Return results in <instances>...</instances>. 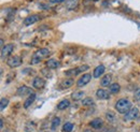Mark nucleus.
<instances>
[{
    "label": "nucleus",
    "instance_id": "nucleus-14",
    "mask_svg": "<svg viewBox=\"0 0 140 132\" xmlns=\"http://www.w3.org/2000/svg\"><path fill=\"white\" fill-rule=\"evenodd\" d=\"M36 100V93H31L29 94V97L26 99V101L24 102V108H28L29 106H31V104L34 103V101Z\"/></svg>",
    "mask_w": 140,
    "mask_h": 132
},
{
    "label": "nucleus",
    "instance_id": "nucleus-20",
    "mask_svg": "<svg viewBox=\"0 0 140 132\" xmlns=\"http://www.w3.org/2000/svg\"><path fill=\"white\" fill-rule=\"evenodd\" d=\"M121 89V86L117 84V83H114V84H111L109 86V91L111 93H117Z\"/></svg>",
    "mask_w": 140,
    "mask_h": 132
},
{
    "label": "nucleus",
    "instance_id": "nucleus-18",
    "mask_svg": "<svg viewBox=\"0 0 140 132\" xmlns=\"http://www.w3.org/2000/svg\"><path fill=\"white\" fill-rule=\"evenodd\" d=\"M66 8L68 10L72 11L78 8V0H69V1L66 2Z\"/></svg>",
    "mask_w": 140,
    "mask_h": 132
},
{
    "label": "nucleus",
    "instance_id": "nucleus-13",
    "mask_svg": "<svg viewBox=\"0 0 140 132\" xmlns=\"http://www.w3.org/2000/svg\"><path fill=\"white\" fill-rule=\"evenodd\" d=\"M104 73H105V65L100 64V65H98V67L95 68V70L93 72V76L97 78V77H100L102 74H104Z\"/></svg>",
    "mask_w": 140,
    "mask_h": 132
},
{
    "label": "nucleus",
    "instance_id": "nucleus-8",
    "mask_svg": "<svg viewBox=\"0 0 140 132\" xmlns=\"http://www.w3.org/2000/svg\"><path fill=\"white\" fill-rule=\"evenodd\" d=\"M44 85H45V80L40 76L35 77V79L32 80V86L35 88H37V89H41V88L44 87Z\"/></svg>",
    "mask_w": 140,
    "mask_h": 132
},
{
    "label": "nucleus",
    "instance_id": "nucleus-32",
    "mask_svg": "<svg viewBox=\"0 0 140 132\" xmlns=\"http://www.w3.org/2000/svg\"><path fill=\"white\" fill-rule=\"evenodd\" d=\"M0 42H1V47H3V46H4V45H3V40L1 39V41H0Z\"/></svg>",
    "mask_w": 140,
    "mask_h": 132
},
{
    "label": "nucleus",
    "instance_id": "nucleus-24",
    "mask_svg": "<svg viewBox=\"0 0 140 132\" xmlns=\"http://www.w3.org/2000/svg\"><path fill=\"white\" fill-rule=\"evenodd\" d=\"M94 104V100L92 98H85L82 100V105L83 106H92Z\"/></svg>",
    "mask_w": 140,
    "mask_h": 132
},
{
    "label": "nucleus",
    "instance_id": "nucleus-5",
    "mask_svg": "<svg viewBox=\"0 0 140 132\" xmlns=\"http://www.w3.org/2000/svg\"><path fill=\"white\" fill-rule=\"evenodd\" d=\"M91 79H92V75L88 74V73H86V74H83L82 76L79 78V80L77 82V85H78V87H83L86 84L90 83Z\"/></svg>",
    "mask_w": 140,
    "mask_h": 132
},
{
    "label": "nucleus",
    "instance_id": "nucleus-25",
    "mask_svg": "<svg viewBox=\"0 0 140 132\" xmlns=\"http://www.w3.org/2000/svg\"><path fill=\"white\" fill-rule=\"evenodd\" d=\"M88 65L87 64H82V65H80V67L76 68V71H77V75L80 74V73H82V72H85L86 70H88Z\"/></svg>",
    "mask_w": 140,
    "mask_h": 132
},
{
    "label": "nucleus",
    "instance_id": "nucleus-23",
    "mask_svg": "<svg viewBox=\"0 0 140 132\" xmlns=\"http://www.w3.org/2000/svg\"><path fill=\"white\" fill-rule=\"evenodd\" d=\"M8 104H9V99L8 98H1V100H0V109L3 111V109L8 106Z\"/></svg>",
    "mask_w": 140,
    "mask_h": 132
},
{
    "label": "nucleus",
    "instance_id": "nucleus-29",
    "mask_svg": "<svg viewBox=\"0 0 140 132\" xmlns=\"http://www.w3.org/2000/svg\"><path fill=\"white\" fill-rule=\"evenodd\" d=\"M135 98H136L137 100H140V88L135 91Z\"/></svg>",
    "mask_w": 140,
    "mask_h": 132
},
{
    "label": "nucleus",
    "instance_id": "nucleus-6",
    "mask_svg": "<svg viewBox=\"0 0 140 132\" xmlns=\"http://www.w3.org/2000/svg\"><path fill=\"white\" fill-rule=\"evenodd\" d=\"M41 19V16L40 15H37V14H34V15H29L27 16L25 19H24V25L25 26H30L35 23H37L38 20Z\"/></svg>",
    "mask_w": 140,
    "mask_h": 132
},
{
    "label": "nucleus",
    "instance_id": "nucleus-4",
    "mask_svg": "<svg viewBox=\"0 0 140 132\" xmlns=\"http://www.w3.org/2000/svg\"><path fill=\"white\" fill-rule=\"evenodd\" d=\"M22 62H23V59L21 56H12L6 60V63L10 68H17L22 64Z\"/></svg>",
    "mask_w": 140,
    "mask_h": 132
},
{
    "label": "nucleus",
    "instance_id": "nucleus-26",
    "mask_svg": "<svg viewBox=\"0 0 140 132\" xmlns=\"http://www.w3.org/2000/svg\"><path fill=\"white\" fill-rule=\"evenodd\" d=\"M65 75H66V76H73V75H77V71H76V69L67 70V71L65 72Z\"/></svg>",
    "mask_w": 140,
    "mask_h": 132
},
{
    "label": "nucleus",
    "instance_id": "nucleus-3",
    "mask_svg": "<svg viewBox=\"0 0 140 132\" xmlns=\"http://www.w3.org/2000/svg\"><path fill=\"white\" fill-rule=\"evenodd\" d=\"M140 116V112L137 107H131V109L127 113L125 114L124 116V120L125 121H129V120H135V119H138Z\"/></svg>",
    "mask_w": 140,
    "mask_h": 132
},
{
    "label": "nucleus",
    "instance_id": "nucleus-33",
    "mask_svg": "<svg viewBox=\"0 0 140 132\" xmlns=\"http://www.w3.org/2000/svg\"><path fill=\"white\" fill-rule=\"evenodd\" d=\"M92 1H98V0H92Z\"/></svg>",
    "mask_w": 140,
    "mask_h": 132
},
{
    "label": "nucleus",
    "instance_id": "nucleus-19",
    "mask_svg": "<svg viewBox=\"0 0 140 132\" xmlns=\"http://www.w3.org/2000/svg\"><path fill=\"white\" fill-rule=\"evenodd\" d=\"M84 94H85L84 91H75L71 94V98H72V100H75V101H79V100L83 99Z\"/></svg>",
    "mask_w": 140,
    "mask_h": 132
},
{
    "label": "nucleus",
    "instance_id": "nucleus-15",
    "mask_svg": "<svg viewBox=\"0 0 140 132\" xmlns=\"http://www.w3.org/2000/svg\"><path fill=\"white\" fill-rule=\"evenodd\" d=\"M90 126L93 129H99L102 127V119L101 118H95L90 122Z\"/></svg>",
    "mask_w": 140,
    "mask_h": 132
},
{
    "label": "nucleus",
    "instance_id": "nucleus-21",
    "mask_svg": "<svg viewBox=\"0 0 140 132\" xmlns=\"http://www.w3.org/2000/svg\"><path fill=\"white\" fill-rule=\"evenodd\" d=\"M61 123V118L59 117H54L53 120H52V124H51V129L52 130H55Z\"/></svg>",
    "mask_w": 140,
    "mask_h": 132
},
{
    "label": "nucleus",
    "instance_id": "nucleus-7",
    "mask_svg": "<svg viewBox=\"0 0 140 132\" xmlns=\"http://www.w3.org/2000/svg\"><path fill=\"white\" fill-rule=\"evenodd\" d=\"M32 92H31V89L29 87H27V86H21V87H18V89H17V91H16V94L18 97H25V96H27V94H31Z\"/></svg>",
    "mask_w": 140,
    "mask_h": 132
},
{
    "label": "nucleus",
    "instance_id": "nucleus-11",
    "mask_svg": "<svg viewBox=\"0 0 140 132\" xmlns=\"http://www.w3.org/2000/svg\"><path fill=\"white\" fill-rule=\"evenodd\" d=\"M45 65H46V68H49V69H57L61 65V63H59L58 60L54 59V58H51V59L45 61Z\"/></svg>",
    "mask_w": 140,
    "mask_h": 132
},
{
    "label": "nucleus",
    "instance_id": "nucleus-9",
    "mask_svg": "<svg viewBox=\"0 0 140 132\" xmlns=\"http://www.w3.org/2000/svg\"><path fill=\"white\" fill-rule=\"evenodd\" d=\"M73 84H75V79L72 77H69V78H66V79L62 80L59 84V88L61 89H67V88L71 87Z\"/></svg>",
    "mask_w": 140,
    "mask_h": 132
},
{
    "label": "nucleus",
    "instance_id": "nucleus-28",
    "mask_svg": "<svg viewBox=\"0 0 140 132\" xmlns=\"http://www.w3.org/2000/svg\"><path fill=\"white\" fill-rule=\"evenodd\" d=\"M41 73H42L44 76H46V77L51 76V73H50V69H49V68H43V69L41 70Z\"/></svg>",
    "mask_w": 140,
    "mask_h": 132
},
{
    "label": "nucleus",
    "instance_id": "nucleus-12",
    "mask_svg": "<svg viewBox=\"0 0 140 132\" xmlns=\"http://www.w3.org/2000/svg\"><path fill=\"white\" fill-rule=\"evenodd\" d=\"M96 96L98 99H101V100H107L110 98V92L106 89H98L96 91Z\"/></svg>",
    "mask_w": 140,
    "mask_h": 132
},
{
    "label": "nucleus",
    "instance_id": "nucleus-30",
    "mask_svg": "<svg viewBox=\"0 0 140 132\" xmlns=\"http://www.w3.org/2000/svg\"><path fill=\"white\" fill-rule=\"evenodd\" d=\"M64 0H50L51 3H59V2H63Z\"/></svg>",
    "mask_w": 140,
    "mask_h": 132
},
{
    "label": "nucleus",
    "instance_id": "nucleus-22",
    "mask_svg": "<svg viewBox=\"0 0 140 132\" xmlns=\"http://www.w3.org/2000/svg\"><path fill=\"white\" fill-rule=\"evenodd\" d=\"M73 130V123L72 122H66L63 127V131L64 132H72Z\"/></svg>",
    "mask_w": 140,
    "mask_h": 132
},
{
    "label": "nucleus",
    "instance_id": "nucleus-1",
    "mask_svg": "<svg viewBox=\"0 0 140 132\" xmlns=\"http://www.w3.org/2000/svg\"><path fill=\"white\" fill-rule=\"evenodd\" d=\"M131 102L126 99V98H122L120 100H117L115 103V109L121 114H127L130 109H131Z\"/></svg>",
    "mask_w": 140,
    "mask_h": 132
},
{
    "label": "nucleus",
    "instance_id": "nucleus-2",
    "mask_svg": "<svg viewBox=\"0 0 140 132\" xmlns=\"http://www.w3.org/2000/svg\"><path fill=\"white\" fill-rule=\"evenodd\" d=\"M50 55V49L48 48H40L32 55L31 57V64H38L41 62V60H43L44 58H46Z\"/></svg>",
    "mask_w": 140,
    "mask_h": 132
},
{
    "label": "nucleus",
    "instance_id": "nucleus-10",
    "mask_svg": "<svg viewBox=\"0 0 140 132\" xmlns=\"http://www.w3.org/2000/svg\"><path fill=\"white\" fill-rule=\"evenodd\" d=\"M13 48H14L13 44H8V45H4L1 48V58H4L6 56H9L13 52Z\"/></svg>",
    "mask_w": 140,
    "mask_h": 132
},
{
    "label": "nucleus",
    "instance_id": "nucleus-17",
    "mask_svg": "<svg viewBox=\"0 0 140 132\" xmlns=\"http://www.w3.org/2000/svg\"><path fill=\"white\" fill-rule=\"evenodd\" d=\"M70 106V101L65 99V100H62L59 103L57 104V109H59V111H63V109H66L67 107Z\"/></svg>",
    "mask_w": 140,
    "mask_h": 132
},
{
    "label": "nucleus",
    "instance_id": "nucleus-27",
    "mask_svg": "<svg viewBox=\"0 0 140 132\" xmlns=\"http://www.w3.org/2000/svg\"><path fill=\"white\" fill-rule=\"evenodd\" d=\"M106 117H107V119L109 120V121H113L114 120V115H113V113H111V112H107L106 113Z\"/></svg>",
    "mask_w": 140,
    "mask_h": 132
},
{
    "label": "nucleus",
    "instance_id": "nucleus-31",
    "mask_svg": "<svg viewBox=\"0 0 140 132\" xmlns=\"http://www.w3.org/2000/svg\"><path fill=\"white\" fill-rule=\"evenodd\" d=\"M0 122H1V123H0V127H3V119H1V121H0Z\"/></svg>",
    "mask_w": 140,
    "mask_h": 132
},
{
    "label": "nucleus",
    "instance_id": "nucleus-16",
    "mask_svg": "<svg viewBox=\"0 0 140 132\" xmlns=\"http://www.w3.org/2000/svg\"><path fill=\"white\" fill-rule=\"evenodd\" d=\"M111 80H112V76H111V75H109V74H107V75H105L104 77L101 78V80H100V85H101V86H104V87L110 86V85H111Z\"/></svg>",
    "mask_w": 140,
    "mask_h": 132
}]
</instances>
